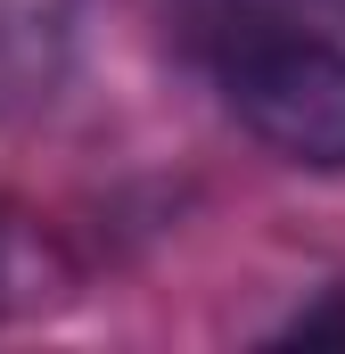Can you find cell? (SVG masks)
<instances>
[{
    "instance_id": "obj_1",
    "label": "cell",
    "mask_w": 345,
    "mask_h": 354,
    "mask_svg": "<svg viewBox=\"0 0 345 354\" xmlns=\"http://www.w3.org/2000/svg\"><path fill=\"white\" fill-rule=\"evenodd\" d=\"M172 33L271 157L345 174V0H172Z\"/></svg>"
},
{
    "instance_id": "obj_2",
    "label": "cell",
    "mask_w": 345,
    "mask_h": 354,
    "mask_svg": "<svg viewBox=\"0 0 345 354\" xmlns=\"http://www.w3.org/2000/svg\"><path fill=\"white\" fill-rule=\"evenodd\" d=\"M83 8L90 0H0V124L66 91L83 50Z\"/></svg>"
},
{
    "instance_id": "obj_3",
    "label": "cell",
    "mask_w": 345,
    "mask_h": 354,
    "mask_svg": "<svg viewBox=\"0 0 345 354\" xmlns=\"http://www.w3.org/2000/svg\"><path fill=\"white\" fill-rule=\"evenodd\" d=\"M279 338H296V346H321V338H345V288H329L321 305H304Z\"/></svg>"
}]
</instances>
